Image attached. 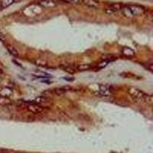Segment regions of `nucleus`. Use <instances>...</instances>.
<instances>
[{"label":"nucleus","mask_w":153,"mask_h":153,"mask_svg":"<svg viewBox=\"0 0 153 153\" xmlns=\"http://www.w3.org/2000/svg\"><path fill=\"white\" fill-rule=\"evenodd\" d=\"M127 6L130 9L132 16L134 17L135 16H142V15H143L146 12V8L143 6V5H137V4H135V5L129 4V5H127Z\"/></svg>","instance_id":"f257e3e1"},{"label":"nucleus","mask_w":153,"mask_h":153,"mask_svg":"<svg viewBox=\"0 0 153 153\" xmlns=\"http://www.w3.org/2000/svg\"><path fill=\"white\" fill-rule=\"evenodd\" d=\"M128 93L132 98L139 100H143L145 94H146L142 91L137 88H135V87H129L128 89Z\"/></svg>","instance_id":"f03ea898"},{"label":"nucleus","mask_w":153,"mask_h":153,"mask_svg":"<svg viewBox=\"0 0 153 153\" xmlns=\"http://www.w3.org/2000/svg\"><path fill=\"white\" fill-rule=\"evenodd\" d=\"M114 92V88L110 85H101L100 87V94L104 97L111 96Z\"/></svg>","instance_id":"7ed1b4c3"},{"label":"nucleus","mask_w":153,"mask_h":153,"mask_svg":"<svg viewBox=\"0 0 153 153\" xmlns=\"http://www.w3.org/2000/svg\"><path fill=\"white\" fill-rule=\"evenodd\" d=\"M123 5L120 3H114L110 5V6H108L106 9H105V12L108 15H113L118 12L120 9H122Z\"/></svg>","instance_id":"20e7f679"},{"label":"nucleus","mask_w":153,"mask_h":153,"mask_svg":"<svg viewBox=\"0 0 153 153\" xmlns=\"http://www.w3.org/2000/svg\"><path fill=\"white\" fill-rule=\"evenodd\" d=\"M28 110L32 113H40L43 112L44 107L39 104L31 103V104L28 106Z\"/></svg>","instance_id":"39448f33"},{"label":"nucleus","mask_w":153,"mask_h":153,"mask_svg":"<svg viewBox=\"0 0 153 153\" xmlns=\"http://www.w3.org/2000/svg\"><path fill=\"white\" fill-rule=\"evenodd\" d=\"M38 4L42 8H53L56 6V2L54 0H41Z\"/></svg>","instance_id":"423d86ee"},{"label":"nucleus","mask_w":153,"mask_h":153,"mask_svg":"<svg viewBox=\"0 0 153 153\" xmlns=\"http://www.w3.org/2000/svg\"><path fill=\"white\" fill-rule=\"evenodd\" d=\"M82 2L91 8H97L100 4L99 0H83Z\"/></svg>","instance_id":"0eeeda50"},{"label":"nucleus","mask_w":153,"mask_h":153,"mask_svg":"<svg viewBox=\"0 0 153 153\" xmlns=\"http://www.w3.org/2000/svg\"><path fill=\"white\" fill-rule=\"evenodd\" d=\"M13 91L9 87H4L0 91V96L1 97H9L10 96L12 95Z\"/></svg>","instance_id":"6e6552de"},{"label":"nucleus","mask_w":153,"mask_h":153,"mask_svg":"<svg viewBox=\"0 0 153 153\" xmlns=\"http://www.w3.org/2000/svg\"><path fill=\"white\" fill-rule=\"evenodd\" d=\"M122 54L126 57H133L135 55V51L129 47H123L122 49Z\"/></svg>","instance_id":"1a4fd4ad"},{"label":"nucleus","mask_w":153,"mask_h":153,"mask_svg":"<svg viewBox=\"0 0 153 153\" xmlns=\"http://www.w3.org/2000/svg\"><path fill=\"white\" fill-rule=\"evenodd\" d=\"M121 10H122V12L123 14V16H125V17L126 18H133L134 16H132V12H131L130 9H129V7L126 5H124V6H123L122 9H121Z\"/></svg>","instance_id":"9d476101"},{"label":"nucleus","mask_w":153,"mask_h":153,"mask_svg":"<svg viewBox=\"0 0 153 153\" xmlns=\"http://www.w3.org/2000/svg\"><path fill=\"white\" fill-rule=\"evenodd\" d=\"M13 3H14V0H0V4H1L2 9L9 7Z\"/></svg>","instance_id":"9b49d317"},{"label":"nucleus","mask_w":153,"mask_h":153,"mask_svg":"<svg viewBox=\"0 0 153 153\" xmlns=\"http://www.w3.org/2000/svg\"><path fill=\"white\" fill-rule=\"evenodd\" d=\"M6 48H7L8 51H9L12 56H14V57H18V56H19V52H18V51L16 50L13 46L7 45H6Z\"/></svg>","instance_id":"f8f14e48"},{"label":"nucleus","mask_w":153,"mask_h":153,"mask_svg":"<svg viewBox=\"0 0 153 153\" xmlns=\"http://www.w3.org/2000/svg\"><path fill=\"white\" fill-rule=\"evenodd\" d=\"M12 103V101L9 100V97H1L0 96V105L2 106H7Z\"/></svg>","instance_id":"ddd939ff"},{"label":"nucleus","mask_w":153,"mask_h":153,"mask_svg":"<svg viewBox=\"0 0 153 153\" xmlns=\"http://www.w3.org/2000/svg\"><path fill=\"white\" fill-rule=\"evenodd\" d=\"M46 101H47V98H45V97H38L35 98L31 103H36V104H39L41 105L42 103H45Z\"/></svg>","instance_id":"4468645a"},{"label":"nucleus","mask_w":153,"mask_h":153,"mask_svg":"<svg viewBox=\"0 0 153 153\" xmlns=\"http://www.w3.org/2000/svg\"><path fill=\"white\" fill-rule=\"evenodd\" d=\"M91 65H80L76 67V69L78 71H87V70L91 69Z\"/></svg>","instance_id":"2eb2a0df"},{"label":"nucleus","mask_w":153,"mask_h":153,"mask_svg":"<svg viewBox=\"0 0 153 153\" xmlns=\"http://www.w3.org/2000/svg\"><path fill=\"white\" fill-rule=\"evenodd\" d=\"M143 100H145V101L149 104H152L153 100L152 95H151V94H145Z\"/></svg>","instance_id":"dca6fc26"},{"label":"nucleus","mask_w":153,"mask_h":153,"mask_svg":"<svg viewBox=\"0 0 153 153\" xmlns=\"http://www.w3.org/2000/svg\"><path fill=\"white\" fill-rule=\"evenodd\" d=\"M67 91H69V89H65V87H62V88H57L54 90V93L57 94V95H61V94H65Z\"/></svg>","instance_id":"f3484780"},{"label":"nucleus","mask_w":153,"mask_h":153,"mask_svg":"<svg viewBox=\"0 0 153 153\" xmlns=\"http://www.w3.org/2000/svg\"><path fill=\"white\" fill-rule=\"evenodd\" d=\"M63 69L65 70L66 72H68L70 74H74L76 72V68H72V67H65L63 68Z\"/></svg>","instance_id":"a211bd4d"},{"label":"nucleus","mask_w":153,"mask_h":153,"mask_svg":"<svg viewBox=\"0 0 153 153\" xmlns=\"http://www.w3.org/2000/svg\"><path fill=\"white\" fill-rule=\"evenodd\" d=\"M65 3H70V4H79L81 3L83 0H61Z\"/></svg>","instance_id":"6ab92c4d"},{"label":"nucleus","mask_w":153,"mask_h":153,"mask_svg":"<svg viewBox=\"0 0 153 153\" xmlns=\"http://www.w3.org/2000/svg\"><path fill=\"white\" fill-rule=\"evenodd\" d=\"M109 62H110L109 61H107V60H105V61H102V62L100 63L99 65H98V66H99L100 68H104V67H106V65L109 64Z\"/></svg>","instance_id":"aec40b11"},{"label":"nucleus","mask_w":153,"mask_h":153,"mask_svg":"<svg viewBox=\"0 0 153 153\" xmlns=\"http://www.w3.org/2000/svg\"><path fill=\"white\" fill-rule=\"evenodd\" d=\"M5 35H4L0 31V41H1V42H5Z\"/></svg>","instance_id":"412c9836"},{"label":"nucleus","mask_w":153,"mask_h":153,"mask_svg":"<svg viewBox=\"0 0 153 153\" xmlns=\"http://www.w3.org/2000/svg\"><path fill=\"white\" fill-rule=\"evenodd\" d=\"M2 74V70L0 68V74Z\"/></svg>","instance_id":"4be33fe9"},{"label":"nucleus","mask_w":153,"mask_h":153,"mask_svg":"<svg viewBox=\"0 0 153 153\" xmlns=\"http://www.w3.org/2000/svg\"><path fill=\"white\" fill-rule=\"evenodd\" d=\"M20 0H14V2H19Z\"/></svg>","instance_id":"5701e85b"},{"label":"nucleus","mask_w":153,"mask_h":153,"mask_svg":"<svg viewBox=\"0 0 153 153\" xmlns=\"http://www.w3.org/2000/svg\"><path fill=\"white\" fill-rule=\"evenodd\" d=\"M2 9V6H1V4H0V10Z\"/></svg>","instance_id":"b1692460"}]
</instances>
